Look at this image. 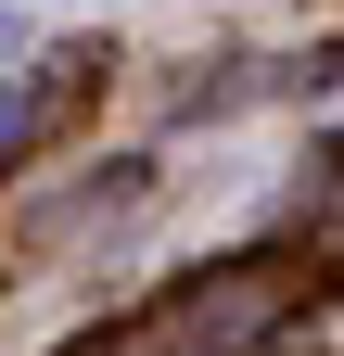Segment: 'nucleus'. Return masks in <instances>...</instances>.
<instances>
[{"label": "nucleus", "mask_w": 344, "mask_h": 356, "mask_svg": "<svg viewBox=\"0 0 344 356\" xmlns=\"http://www.w3.org/2000/svg\"><path fill=\"white\" fill-rule=\"evenodd\" d=\"M26 127H38V102H26V89H0V165L26 153Z\"/></svg>", "instance_id": "nucleus-3"}, {"label": "nucleus", "mask_w": 344, "mask_h": 356, "mask_svg": "<svg viewBox=\"0 0 344 356\" xmlns=\"http://www.w3.org/2000/svg\"><path fill=\"white\" fill-rule=\"evenodd\" d=\"M268 318H281L268 280H191V293H166L141 331H115V343H90V356H255Z\"/></svg>", "instance_id": "nucleus-1"}, {"label": "nucleus", "mask_w": 344, "mask_h": 356, "mask_svg": "<svg viewBox=\"0 0 344 356\" xmlns=\"http://www.w3.org/2000/svg\"><path fill=\"white\" fill-rule=\"evenodd\" d=\"M153 178H166L153 153H115V165H90V178H77V191H52V204L26 216V242L52 254L64 229H115V216H141V204H153Z\"/></svg>", "instance_id": "nucleus-2"}]
</instances>
